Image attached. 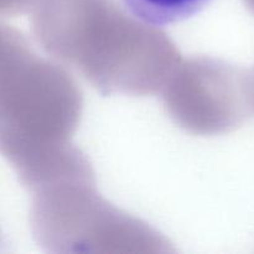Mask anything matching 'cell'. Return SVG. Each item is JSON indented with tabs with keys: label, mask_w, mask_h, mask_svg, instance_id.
Wrapping results in <instances>:
<instances>
[{
	"label": "cell",
	"mask_w": 254,
	"mask_h": 254,
	"mask_svg": "<svg viewBox=\"0 0 254 254\" xmlns=\"http://www.w3.org/2000/svg\"><path fill=\"white\" fill-rule=\"evenodd\" d=\"M212 0H122L126 9L139 21L163 27L190 19Z\"/></svg>",
	"instance_id": "cell-1"
}]
</instances>
